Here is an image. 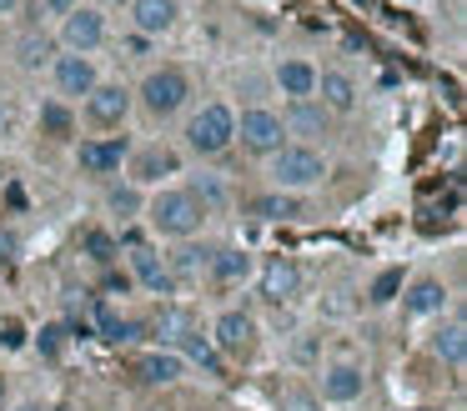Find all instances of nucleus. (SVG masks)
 I'll return each instance as SVG.
<instances>
[{
    "label": "nucleus",
    "mask_w": 467,
    "mask_h": 411,
    "mask_svg": "<svg viewBox=\"0 0 467 411\" xmlns=\"http://www.w3.org/2000/svg\"><path fill=\"white\" fill-rule=\"evenodd\" d=\"M141 216H146V226H151L156 236H166V241H192L196 231H202V216H206V211L196 206L192 196H186V186H171V190H156V196L141 206Z\"/></svg>",
    "instance_id": "1"
},
{
    "label": "nucleus",
    "mask_w": 467,
    "mask_h": 411,
    "mask_svg": "<svg viewBox=\"0 0 467 411\" xmlns=\"http://www.w3.org/2000/svg\"><path fill=\"white\" fill-rule=\"evenodd\" d=\"M272 160V186L282 190V196H292V190H312V186H322L327 180V156L317 146H296V140H286L276 156H266Z\"/></svg>",
    "instance_id": "2"
},
{
    "label": "nucleus",
    "mask_w": 467,
    "mask_h": 411,
    "mask_svg": "<svg viewBox=\"0 0 467 411\" xmlns=\"http://www.w3.org/2000/svg\"><path fill=\"white\" fill-rule=\"evenodd\" d=\"M232 140H236V116H232V106H222V100L202 106L192 120H186V150H192V156H222Z\"/></svg>",
    "instance_id": "3"
},
{
    "label": "nucleus",
    "mask_w": 467,
    "mask_h": 411,
    "mask_svg": "<svg viewBox=\"0 0 467 411\" xmlns=\"http://www.w3.org/2000/svg\"><path fill=\"white\" fill-rule=\"evenodd\" d=\"M131 96L141 100V110H146V116L171 120L176 110L186 106V96H192V80H186L176 66H161V70H151V76L141 80V90H131Z\"/></svg>",
    "instance_id": "4"
},
{
    "label": "nucleus",
    "mask_w": 467,
    "mask_h": 411,
    "mask_svg": "<svg viewBox=\"0 0 467 411\" xmlns=\"http://www.w3.org/2000/svg\"><path fill=\"white\" fill-rule=\"evenodd\" d=\"M236 140H242V150H252V156H276V150L286 146V130H282V116L266 106H252L236 116Z\"/></svg>",
    "instance_id": "5"
},
{
    "label": "nucleus",
    "mask_w": 467,
    "mask_h": 411,
    "mask_svg": "<svg viewBox=\"0 0 467 411\" xmlns=\"http://www.w3.org/2000/svg\"><path fill=\"white\" fill-rule=\"evenodd\" d=\"M206 341L216 346V356H222V361H246L256 351V316H252V311H222Z\"/></svg>",
    "instance_id": "6"
},
{
    "label": "nucleus",
    "mask_w": 467,
    "mask_h": 411,
    "mask_svg": "<svg viewBox=\"0 0 467 411\" xmlns=\"http://www.w3.org/2000/svg\"><path fill=\"white\" fill-rule=\"evenodd\" d=\"M131 106H136L131 90L116 86V80H101V86L86 96V120H91V126H101V130H116V126H126Z\"/></svg>",
    "instance_id": "7"
},
{
    "label": "nucleus",
    "mask_w": 467,
    "mask_h": 411,
    "mask_svg": "<svg viewBox=\"0 0 467 411\" xmlns=\"http://www.w3.org/2000/svg\"><path fill=\"white\" fill-rule=\"evenodd\" d=\"M51 76H56V90H61V100H86L96 86H101V70H96L91 56H56L51 60Z\"/></svg>",
    "instance_id": "8"
},
{
    "label": "nucleus",
    "mask_w": 467,
    "mask_h": 411,
    "mask_svg": "<svg viewBox=\"0 0 467 411\" xmlns=\"http://www.w3.org/2000/svg\"><path fill=\"white\" fill-rule=\"evenodd\" d=\"M101 40H106V15L96 5H76L71 15L61 20V46L71 50V56H91Z\"/></svg>",
    "instance_id": "9"
},
{
    "label": "nucleus",
    "mask_w": 467,
    "mask_h": 411,
    "mask_svg": "<svg viewBox=\"0 0 467 411\" xmlns=\"http://www.w3.org/2000/svg\"><path fill=\"white\" fill-rule=\"evenodd\" d=\"M126 156H131V140L126 136H101V140H81L76 146V166L86 176H116Z\"/></svg>",
    "instance_id": "10"
},
{
    "label": "nucleus",
    "mask_w": 467,
    "mask_h": 411,
    "mask_svg": "<svg viewBox=\"0 0 467 411\" xmlns=\"http://www.w3.org/2000/svg\"><path fill=\"white\" fill-rule=\"evenodd\" d=\"M256 286H262V296L272 301V306H286V301H296V291H302V266H296L292 256H272L256 271Z\"/></svg>",
    "instance_id": "11"
},
{
    "label": "nucleus",
    "mask_w": 467,
    "mask_h": 411,
    "mask_svg": "<svg viewBox=\"0 0 467 411\" xmlns=\"http://www.w3.org/2000/svg\"><path fill=\"white\" fill-rule=\"evenodd\" d=\"M362 391H367V371L357 366V361H332V366H322V391H317V401L352 406Z\"/></svg>",
    "instance_id": "12"
},
{
    "label": "nucleus",
    "mask_w": 467,
    "mask_h": 411,
    "mask_svg": "<svg viewBox=\"0 0 467 411\" xmlns=\"http://www.w3.org/2000/svg\"><path fill=\"white\" fill-rule=\"evenodd\" d=\"M327 126H332V116H327L312 96H306V100H286L282 130H286V136H296V146H312L317 136H327Z\"/></svg>",
    "instance_id": "13"
},
{
    "label": "nucleus",
    "mask_w": 467,
    "mask_h": 411,
    "mask_svg": "<svg viewBox=\"0 0 467 411\" xmlns=\"http://www.w3.org/2000/svg\"><path fill=\"white\" fill-rule=\"evenodd\" d=\"M447 306V286L437 276H417L412 286H402V316L422 321V316H442Z\"/></svg>",
    "instance_id": "14"
},
{
    "label": "nucleus",
    "mask_w": 467,
    "mask_h": 411,
    "mask_svg": "<svg viewBox=\"0 0 467 411\" xmlns=\"http://www.w3.org/2000/svg\"><path fill=\"white\" fill-rule=\"evenodd\" d=\"M312 100L332 116V110H357V80L347 70H317V90Z\"/></svg>",
    "instance_id": "15"
},
{
    "label": "nucleus",
    "mask_w": 467,
    "mask_h": 411,
    "mask_svg": "<svg viewBox=\"0 0 467 411\" xmlns=\"http://www.w3.org/2000/svg\"><path fill=\"white\" fill-rule=\"evenodd\" d=\"M131 281H136V286H146V291H156V296H171V291H176L166 261L156 256L151 246H131Z\"/></svg>",
    "instance_id": "16"
},
{
    "label": "nucleus",
    "mask_w": 467,
    "mask_h": 411,
    "mask_svg": "<svg viewBox=\"0 0 467 411\" xmlns=\"http://www.w3.org/2000/svg\"><path fill=\"white\" fill-rule=\"evenodd\" d=\"M272 80H276V90H282L286 100H306L317 90V66L302 60V56H286L282 66L272 70Z\"/></svg>",
    "instance_id": "17"
},
{
    "label": "nucleus",
    "mask_w": 467,
    "mask_h": 411,
    "mask_svg": "<svg viewBox=\"0 0 467 411\" xmlns=\"http://www.w3.org/2000/svg\"><path fill=\"white\" fill-rule=\"evenodd\" d=\"M131 26L141 40L166 36L176 26V0H131Z\"/></svg>",
    "instance_id": "18"
},
{
    "label": "nucleus",
    "mask_w": 467,
    "mask_h": 411,
    "mask_svg": "<svg viewBox=\"0 0 467 411\" xmlns=\"http://www.w3.org/2000/svg\"><path fill=\"white\" fill-rule=\"evenodd\" d=\"M136 371H141L146 386H171V381L186 376V361H182V351H146L136 361Z\"/></svg>",
    "instance_id": "19"
},
{
    "label": "nucleus",
    "mask_w": 467,
    "mask_h": 411,
    "mask_svg": "<svg viewBox=\"0 0 467 411\" xmlns=\"http://www.w3.org/2000/svg\"><path fill=\"white\" fill-rule=\"evenodd\" d=\"M91 326H96V336H101V341H116V346H121V341H131L136 331H141L136 321H126L106 296H96V301H91Z\"/></svg>",
    "instance_id": "20"
},
{
    "label": "nucleus",
    "mask_w": 467,
    "mask_h": 411,
    "mask_svg": "<svg viewBox=\"0 0 467 411\" xmlns=\"http://www.w3.org/2000/svg\"><path fill=\"white\" fill-rule=\"evenodd\" d=\"M427 351H432L442 366L457 371V366L467 361V326H462V321H447V326H437L432 341H427Z\"/></svg>",
    "instance_id": "21"
},
{
    "label": "nucleus",
    "mask_w": 467,
    "mask_h": 411,
    "mask_svg": "<svg viewBox=\"0 0 467 411\" xmlns=\"http://www.w3.org/2000/svg\"><path fill=\"white\" fill-rule=\"evenodd\" d=\"M186 196H192L202 211H222L226 200H232V186H226L222 170H196L192 186H186Z\"/></svg>",
    "instance_id": "22"
},
{
    "label": "nucleus",
    "mask_w": 467,
    "mask_h": 411,
    "mask_svg": "<svg viewBox=\"0 0 467 411\" xmlns=\"http://www.w3.org/2000/svg\"><path fill=\"white\" fill-rule=\"evenodd\" d=\"M252 266L256 261L246 256L242 246H222V251H212V266L206 271H212V281H222V286H236V281L252 276Z\"/></svg>",
    "instance_id": "23"
},
{
    "label": "nucleus",
    "mask_w": 467,
    "mask_h": 411,
    "mask_svg": "<svg viewBox=\"0 0 467 411\" xmlns=\"http://www.w3.org/2000/svg\"><path fill=\"white\" fill-rule=\"evenodd\" d=\"M182 170V156H171V150H141L136 156V186H151V180H161V176H176Z\"/></svg>",
    "instance_id": "24"
},
{
    "label": "nucleus",
    "mask_w": 467,
    "mask_h": 411,
    "mask_svg": "<svg viewBox=\"0 0 467 411\" xmlns=\"http://www.w3.org/2000/svg\"><path fill=\"white\" fill-rule=\"evenodd\" d=\"M176 346H182V361H196V366H202L206 376H222V356H216V346L202 336V331H186V336L176 341Z\"/></svg>",
    "instance_id": "25"
},
{
    "label": "nucleus",
    "mask_w": 467,
    "mask_h": 411,
    "mask_svg": "<svg viewBox=\"0 0 467 411\" xmlns=\"http://www.w3.org/2000/svg\"><path fill=\"white\" fill-rule=\"evenodd\" d=\"M36 120H41V136H51V140H66L76 130V116H71V106H66V100H46Z\"/></svg>",
    "instance_id": "26"
},
{
    "label": "nucleus",
    "mask_w": 467,
    "mask_h": 411,
    "mask_svg": "<svg viewBox=\"0 0 467 411\" xmlns=\"http://www.w3.org/2000/svg\"><path fill=\"white\" fill-rule=\"evenodd\" d=\"M212 266V246H182L176 256H166V271H171V281L182 276H196V271Z\"/></svg>",
    "instance_id": "27"
},
{
    "label": "nucleus",
    "mask_w": 467,
    "mask_h": 411,
    "mask_svg": "<svg viewBox=\"0 0 467 411\" xmlns=\"http://www.w3.org/2000/svg\"><path fill=\"white\" fill-rule=\"evenodd\" d=\"M81 251H86V256L96 261V266H111V261L121 256V241H116L111 231L91 226V231H86V236H81Z\"/></svg>",
    "instance_id": "28"
},
{
    "label": "nucleus",
    "mask_w": 467,
    "mask_h": 411,
    "mask_svg": "<svg viewBox=\"0 0 467 411\" xmlns=\"http://www.w3.org/2000/svg\"><path fill=\"white\" fill-rule=\"evenodd\" d=\"M252 216H256V221H296L302 211H296V200H292V196L272 190V196H256V200H252Z\"/></svg>",
    "instance_id": "29"
},
{
    "label": "nucleus",
    "mask_w": 467,
    "mask_h": 411,
    "mask_svg": "<svg viewBox=\"0 0 467 411\" xmlns=\"http://www.w3.org/2000/svg\"><path fill=\"white\" fill-rule=\"evenodd\" d=\"M56 60V40L51 36H26L21 40V70H41Z\"/></svg>",
    "instance_id": "30"
},
{
    "label": "nucleus",
    "mask_w": 467,
    "mask_h": 411,
    "mask_svg": "<svg viewBox=\"0 0 467 411\" xmlns=\"http://www.w3.org/2000/svg\"><path fill=\"white\" fill-rule=\"evenodd\" d=\"M402 286H407V281H402V271H382V276H377L372 281V291H367V301H372V306H392V301L397 296H402Z\"/></svg>",
    "instance_id": "31"
},
{
    "label": "nucleus",
    "mask_w": 467,
    "mask_h": 411,
    "mask_svg": "<svg viewBox=\"0 0 467 411\" xmlns=\"http://www.w3.org/2000/svg\"><path fill=\"white\" fill-rule=\"evenodd\" d=\"M106 206H111L121 221H131V216H141V206H146V200H141V190H136V186H111Z\"/></svg>",
    "instance_id": "32"
},
{
    "label": "nucleus",
    "mask_w": 467,
    "mask_h": 411,
    "mask_svg": "<svg viewBox=\"0 0 467 411\" xmlns=\"http://www.w3.org/2000/svg\"><path fill=\"white\" fill-rule=\"evenodd\" d=\"M186 331H192V326H186V316H182L176 306H166L161 316H156V341H166V351H171L176 341L186 336Z\"/></svg>",
    "instance_id": "33"
},
{
    "label": "nucleus",
    "mask_w": 467,
    "mask_h": 411,
    "mask_svg": "<svg viewBox=\"0 0 467 411\" xmlns=\"http://www.w3.org/2000/svg\"><path fill=\"white\" fill-rule=\"evenodd\" d=\"M276 406H282V411H322V401H317V391H302V386H286L282 396H276Z\"/></svg>",
    "instance_id": "34"
},
{
    "label": "nucleus",
    "mask_w": 467,
    "mask_h": 411,
    "mask_svg": "<svg viewBox=\"0 0 467 411\" xmlns=\"http://www.w3.org/2000/svg\"><path fill=\"white\" fill-rule=\"evenodd\" d=\"M66 336H71V331H66V321H51V326H41L36 346H41L46 356H61V351H66Z\"/></svg>",
    "instance_id": "35"
},
{
    "label": "nucleus",
    "mask_w": 467,
    "mask_h": 411,
    "mask_svg": "<svg viewBox=\"0 0 467 411\" xmlns=\"http://www.w3.org/2000/svg\"><path fill=\"white\" fill-rule=\"evenodd\" d=\"M0 346H5V351H21L26 346V326H21V321H0Z\"/></svg>",
    "instance_id": "36"
},
{
    "label": "nucleus",
    "mask_w": 467,
    "mask_h": 411,
    "mask_svg": "<svg viewBox=\"0 0 467 411\" xmlns=\"http://www.w3.org/2000/svg\"><path fill=\"white\" fill-rule=\"evenodd\" d=\"M76 5H81V0H41V10H46V15H61V20L71 15Z\"/></svg>",
    "instance_id": "37"
},
{
    "label": "nucleus",
    "mask_w": 467,
    "mask_h": 411,
    "mask_svg": "<svg viewBox=\"0 0 467 411\" xmlns=\"http://www.w3.org/2000/svg\"><path fill=\"white\" fill-rule=\"evenodd\" d=\"M296 356H302V361H312V356H317V341H312V336H306V341H296Z\"/></svg>",
    "instance_id": "38"
},
{
    "label": "nucleus",
    "mask_w": 467,
    "mask_h": 411,
    "mask_svg": "<svg viewBox=\"0 0 467 411\" xmlns=\"http://www.w3.org/2000/svg\"><path fill=\"white\" fill-rule=\"evenodd\" d=\"M21 10V0H0V15H16Z\"/></svg>",
    "instance_id": "39"
},
{
    "label": "nucleus",
    "mask_w": 467,
    "mask_h": 411,
    "mask_svg": "<svg viewBox=\"0 0 467 411\" xmlns=\"http://www.w3.org/2000/svg\"><path fill=\"white\" fill-rule=\"evenodd\" d=\"M5 180H11V170H5V166H0V190H5Z\"/></svg>",
    "instance_id": "40"
},
{
    "label": "nucleus",
    "mask_w": 467,
    "mask_h": 411,
    "mask_svg": "<svg viewBox=\"0 0 467 411\" xmlns=\"http://www.w3.org/2000/svg\"><path fill=\"white\" fill-rule=\"evenodd\" d=\"M16 411H41V406H31V401H26V406H16Z\"/></svg>",
    "instance_id": "41"
},
{
    "label": "nucleus",
    "mask_w": 467,
    "mask_h": 411,
    "mask_svg": "<svg viewBox=\"0 0 467 411\" xmlns=\"http://www.w3.org/2000/svg\"><path fill=\"white\" fill-rule=\"evenodd\" d=\"M0 401H5V376H0Z\"/></svg>",
    "instance_id": "42"
},
{
    "label": "nucleus",
    "mask_w": 467,
    "mask_h": 411,
    "mask_svg": "<svg viewBox=\"0 0 467 411\" xmlns=\"http://www.w3.org/2000/svg\"><path fill=\"white\" fill-rule=\"evenodd\" d=\"M407 411H432V406H407Z\"/></svg>",
    "instance_id": "43"
},
{
    "label": "nucleus",
    "mask_w": 467,
    "mask_h": 411,
    "mask_svg": "<svg viewBox=\"0 0 467 411\" xmlns=\"http://www.w3.org/2000/svg\"><path fill=\"white\" fill-rule=\"evenodd\" d=\"M106 5H121V0H106Z\"/></svg>",
    "instance_id": "44"
}]
</instances>
